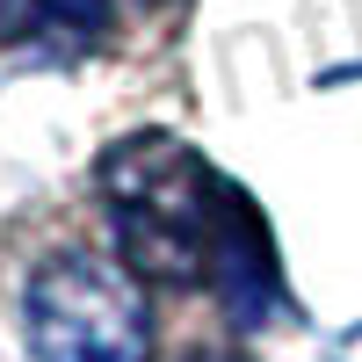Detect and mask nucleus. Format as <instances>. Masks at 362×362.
<instances>
[{"label":"nucleus","instance_id":"nucleus-1","mask_svg":"<svg viewBox=\"0 0 362 362\" xmlns=\"http://www.w3.org/2000/svg\"><path fill=\"white\" fill-rule=\"evenodd\" d=\"M109 203L116 239L145 276L167 283H210L232 305L239 326L276 312V254L261 247L254 210L225 181H210L174 145H131L109 160Z\"/></svg>","mask_w":362,"mask_h":362},{"label":"nucleus","instance_id":"nucleus-2","mask_svg":"<svg viewBox=\"0 0 362 362\" xmlns=\"http://www.w3.org/2000/svg\"><path fill=\"white\" fill-rule=\"evenodd\" d=\"M29 348L37 362H145L153 312L131 268L116 261H51L29 283Z\"/></svg>","mask_w":362,"mask_h":362},{"label":"nucleus","instance_id":"nucleus-3","mask_svg":"<svg viewBox=\"0 0 362 362\" xmlns=\"http://www.w3.org/2000/svg\"><path fill=\"white\" fill-rule=\"evenodd\" d=\"M109 22V0H15V29H51V37H95Z\"/></svg>","mask_w":362,"mask_h":362},{"label":"nucleus","instance_id":"nucleus-4","mask_svg":"<svg viewBox=\"0 0 362 362\" xmlns=\"http://www.w3.org/2000/svg\"><path fill=\"white\" fill-rule=\"evenodd\" d=\"M196 362H239V355H196Z\"/></svg>","mask_w":362,"mask_h":362}]
</instances>
